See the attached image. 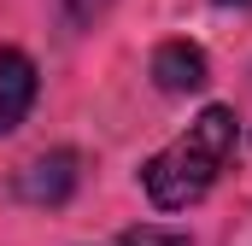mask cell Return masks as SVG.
<instances>
[{"label":"cell","instance_id":"cell-2","mask_svg":"<svg viewBox=\"0 0 252 246\" xmlns=\"http://www.w3.org/2000/svg\"><path fill=\"white\" fill-rule=\"evenodd\" d=\"M76 187H82V153H76V147H47V153H35L30 164H18V176H12V193H18L24 205H35V211L70 205Z\"/></svg>","mask_w":252,"mask_h":246},{"label":"cell","instance_id":"cell-3","mask_svg":"<svg viewBox=\"0 0 252 246\" xmlns=\"http://www.w3.org/2000/svg\"><path fill=\"white\" fill-rule=\"evenodd\" d=\"M147 76H153V88H158V94H205V82H211V59H205V47H199V41L170 35V41H158V47H153Z\"/></svg>","mask_w":252,"mask_h":246},{"label":"cell","instance_id":"cell-6","mask_svg":"<svg viewBox=\"0 0 252 246\" xmlns=\"http://www.w3.org/2000/svg\"><path fill=\"white\" fill-rule=\"evenodd\" d=\"M118 246H188L176 229H164V223H141V229H124Z\"/></svg>","mask_w":252,"mask_h":246},{"label":"cell","instance_id":"cell-7","mask_svg":"<svg viewBox=\"0 0 252 246\" xmlns=\"http://www.w3.org/2000/svg\"><path fill=\"white\" fill-rule=\"evenodd\" d=\"M223 246H252V211H241V217H235V229L223 235Z\"/></svg>","mask_w":252,"mask_h":246},{"label":"cell","instance_id":"cell-8","mask_svg":"<svg viewBox=\"0 0 252 246\" xmlns=\"http://www.w3.org/2000/svg\"><path fill=\"white\" fill-rule=\"evenodd\" d=\"M241 123H247V129H252V82H247V118H241Z\"/></svg>","mask_w":252,"mask_h":246},{"label":"cell","instance_id":"cell-9","mask_svg":"<svg viewBox=\"0 0 252 246\" xmlns=\"http://www.w3.org/2000/svg\"><path fill=\"white\" fill-rule=\"evenodd\" d=\"M241 6H252V0H241Z\"/></svg>","mask_w":252,"mask_h":246},{"label":"cell","instance_id":"cell-5","mask_svg":"<svg viewBox=\"0 0 252 246\" xmlns=\"http://www.w3.org/2000/svg\"><path fill=\"white\" fill-rule=\"evenodd\" d=\"M53 6H59V24H64V30H70V35H82V30H88L112 0H53Z\"/></svg>","mask_w":252,"mask_h":246},{"label":"cell","instance_id":"cell-4","mask_svg":"<svg viewBox=\"0 0 252 246\" xmlns=\"http://www.w3.org/2000/svg\"><path fill=\"white\" fill-rule=\"evenodd\" d=\"M41 94V70L24 47H0V135H12L18 123L35 112Z\"/></svg>","mask_w":252,"mask_h":246},{"label":"cell","instance_id":"cell-1","mask_svg":"<svg viewBox=\"0 0 252 246\" xmlns=\"http://www.w3.org/2000/svg\"><path fill=\"white\" fill-rule=\"evenodd\" d=\"M235 147H241V112L235 106H205L182 135H170L141 164V187H147L153 211H188V205H199L223 182Z\"/></svg>","mask_w":252,"mask_h":246}]
</instances>
